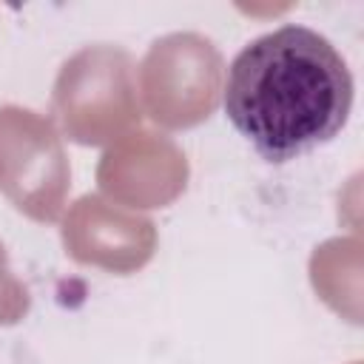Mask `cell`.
<instances>
[{"label":"cell","mask_w":364,"mask_h":364,"mask_svg":"<svg viewBox=\"0 0 364 364\" xmlns=\"http://www.w3.org/2000/svg\"><path fill=\"white\" fill-rule=\"evenodd\" d=\"M222 94L230 125L264 162L284 165L341 134L353 74L324 34L287 23L233 57Z\"/></svg>","instance_id":"obj_1"},{"label":"cell","mask_w":364,"mask_h":364,"mask_svg":"<svg viewBox=\"0 0 364 364\" xmlns=\"http://www.w3.org/2000/svg\"><path fill=\"white\" fill-rule=\"evenodd\" d=\"M28 313V290L11 273L6 247L0 242V324H17Z\"/></svg>","instance_id":"obj_6"},{"label":"cell","mask_w":364,"mask_h":364,"mask_svg":"<svg viewBox=\"0 0 364 364\" xmlns=\"http://www.w3.org/2000/svg\"><path fill=\"white\" fill-rule=\"evenodd\" d=\"M71 185L57 128L37 111L0 108V191L34 222H57Z\"/></svg>","instance_id":"obj_3"},{"label":"cell","mask_w":364,"mask_h":364,"mask_svg":"<svg viewBox=\"0 0 364 364\" xmlns=\"http://www.w3.org/2000/svg\"><path fill=\"white\" fill-rule=\"evenodd\" d=\"M63 245L65 253L82 264L131 273L154 256L156 230L151 219L117 210L88 193L65 216Z\"/></svg>","instance_id":"obj_5"},{"label":"cell","mask_w":364,"mask_h":364,"mask_svg":"<svg viewBox=\"0 0 364 364\" xmlns=\"http://www.w3.org/2000/svg\"><path fill=\"white\" fill-rule=\"evenodd\" d=\"M134 68L125 48L105 43L65 60L54 82V114L74 142L105 145L139 122Z\"/></svg>","instance_id":"obj_2"},{"label":"cell","mask_w":364,"mask_h":364,"mask_svg":"<svg viewBox=\"0 0 364 364\" xmlns=\"http://www.w3.org/2000/svg\"><path fill=\"white\" fill-rule=\"evenodd\" d=\"M145 111L165 128H179V88L208 119L222 91V57L199 34H168L151 46L139 68Z\"/></svg>","instance_id":"obj_4"}]
</instances>
